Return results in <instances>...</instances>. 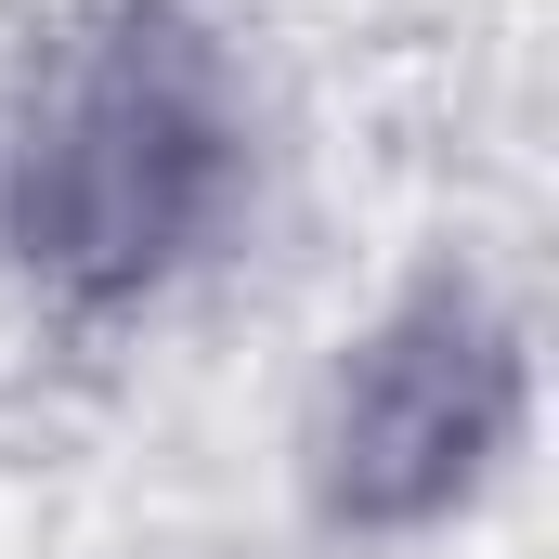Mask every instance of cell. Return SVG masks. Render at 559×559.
<instances>
[{
    "instance_id": "obj_2",
    "label": "cell",
    "mask_w": 559,
    "mask_h": 559,
    "mask_svg": "<svg viewBox=\"0 0 559 559\" xmlns=\"http://www.w3.org/2000/svg\"><path fill=\"white\" fill-rule=\"evenodd\" d=\"M521 429V325L481 286L429 274L391 325L352 338L338 391H325V521L352 534H417L455 495H481V468Z\"/></svg>"
},
{
    "instance_id": "obj_1",
    "label": "cell",
    "mask_w": 559,
    "mask_h": 559,
    "mask_svg": "<svg viewBox=\"0 0 559 559\" xmlns=\"http://www.w3.org/2000/svg\"><path fill=\"white\" fill-rule=\"evenodd\" d=\"M235 66L182 0H92L39 39V79L0 131V235L66 299H131L182 274L235 195Z\"/></svg>"
}]
</instances>
